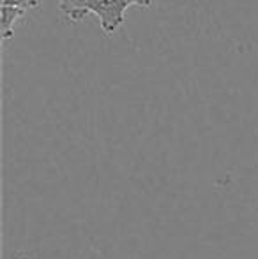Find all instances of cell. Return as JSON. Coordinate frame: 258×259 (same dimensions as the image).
<instances>
[{
    "mask_svg": "<svg viewBox=\"0 0 258 259\" xmlns=\"http://www.w3.org/2000/svg\"><path fill=\"white\" fill-rule=\"evenodd\" d=\"M128 7L129 4L126 0H87L83 18L94 14L99 20L101 30L104 34H114L124 23Z\"/></svg>",
    "mask_w": 258,
    "mask_h": 259,
    "instance_id": "1",
    "label": "cell"
},
{
    "mask_svg": "<svg viewBox=\"0 0 258 259\" xmlns=\"http://www.w3.org/2000/svg\"><path fill=\"white\" fill-rule=\"evenodd\" d=\"M23 11L16 7L0 6V23H2V42H7L14 34V27L23 18Z\"/></svg>",
    "mask_w": 258,
    "mask_h": 259,
    "instance_id": "2",
    "label": "cell"
},
{
    "mask_svg": "<svg viewBox=\"0 0 258 259\" xmlns=\"http://www.w3.org/2000/svg\"><path fill=\"white\" fill-rule=\"evenodd\" d=\"M85 4L87 0H59V9L69 21H80L83 18Z\"/></svg>",
    "mask_w": 258,
    "mask_h": 259,
    "instance_id": "3",
    "label": "cell"
},
{
    "mask_svg": "<svg viewBox=\"0 0 258 259\" xmlns=\"http://www.w3.org/2000/svg\"><path fill=\"white\" fill-rule=\"evenodd\" d=\"M38 4H39V0H0V6L16 7V9L23 11V13H27V11L38 7Z\"/></svg>",
    "mask_w": 258,
    "mask_h": 259,
    "instance_id": "4",
    "label": "cell"
},
{
    "mask_svg": "<svg viewBox=\"0 0 258 259\" xmlns=\"http://www.w3.org/2000/svg\"><path fill=\"white\" fill-rule=\"evenodd\" d=\"M126 2L131 6H140V7H149L152 4V0H126Z\"/></svg>",
    "mask_w": 258,
    "mask_h": 259,
    "instance_id": "5",
    "label": "cell"
}]
</instances>
